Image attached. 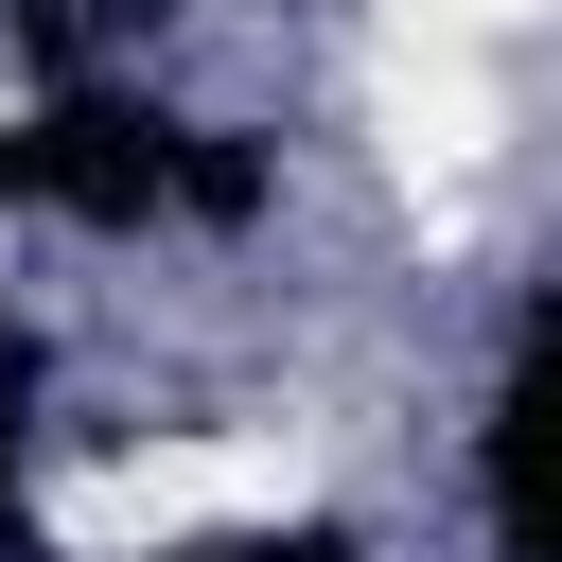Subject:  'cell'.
Segmentation results:
<instances>
[{"label":"cell","instance_id":"1","mask_svg":"<svg viewBox=\"0 0 562 562\" xmlns=\"http://www.w3.org/2000/svg\"><path fill=\"white\" fill-rule=\"evenodd\" d=\"M281 509H316V439H281V422L105 439V457H70V474L35 492V527H53L70 562H176V544H211V527H281Z\"/></svg>","mask_w":562,"mask_h":562},{"label":"cell","instance_id":"2","mask_svg":"<svg viewBox=\"0 0 562 562\" xmlns=\"http://www.w3.org/2000/svg\"><path fill=\"white\" fill-rule=\"evenodd\" d=\"M369 123H386L404 176H474V140H492V70H474V53H386V70H369Z\"/></svg>","mask_w":562,"mask_h":562},{"label":"cell","instance_id":"3","mask_svg":"<svg viewBox=\"0 0 562 562\" xmlns=\"http://www.w3.org/2000/svg\"><path fill=\"white\" fill-rule=\"evenodd\" d=\"M527 0H386V53H474V35H509Z\"/></svg>","mask_w":562,"mask_h":562}]
</instances>
